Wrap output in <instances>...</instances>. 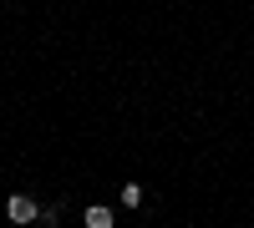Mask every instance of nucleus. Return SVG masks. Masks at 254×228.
<instances>
[{
	"mask_svg": "<svg viewBox=\"0 0 254 228\" xmlns=\"http://www.w3.org/2000/svg\"><path fill=\"white\" fill-rule=\"evenodd\" d=\"M5 213H10V223H36L41 218V203L26 198V193H15V198H5Z\"/></svg>",
	"mask_w": 254,
	"mask_h": 228,
	"instance_id": "f257e3e1",
	"label": "nucleus"
},
{
	"mask_svg": "<svg viewBox=\"0 0 254 228\" xmlns=\"http://www.w3.org/2000/svg\"><path fill=\"white\" fill-rule=\"evenodd\" d=\"M81 218H87V228H112V208H102V203H97V208H87Z\"/></svg>",
	"mask_w": 254,
	"mask_h": 228,
	"instance_id": "f03ea898",
	"label": "nucleus"
},
{
	"mask_svg": "<svg viewBox=\"0 0 254 228\" xmlns=\"http://www.w3.org/2000/svg\"><path fill=\"white\" fill-rule=\"evenodd\" d=\"M122 203H127V208H142V188H137V182H127V188H122Z\"/></svg>",
	"mask_w": 254,
	"mask_h": 228,
	"instance_id": "7ed1b4c3",
	"label": "nucleus"
}]
</instances>
